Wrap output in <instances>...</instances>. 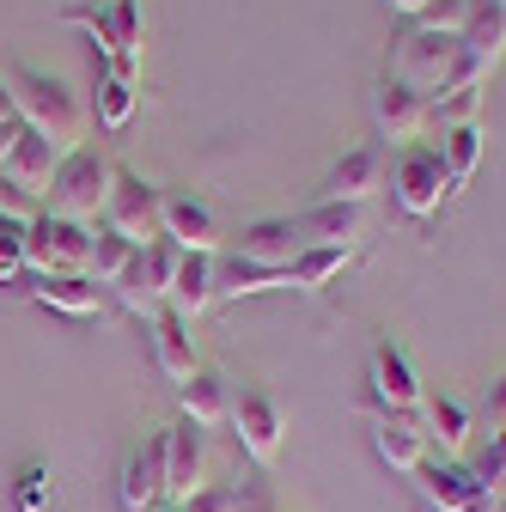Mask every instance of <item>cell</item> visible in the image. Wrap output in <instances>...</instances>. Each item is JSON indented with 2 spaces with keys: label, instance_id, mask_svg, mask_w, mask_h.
Here are the masks:
<instances>
[{
  "label": "cell",
  "instance_id": "obj_1",
  "mask_svg": "<svg viewBox=\"0 0 506 512\" xmlns=\"http://www.w3.org/2000/svg\"><path fill=\"white\" fill-rule=\"evenodd\" d=\"M7 92H13V116L31 128V135H43V141H55V147H80V135H86V104L61 86L55 74H37V68H13L7 74Z\"/></svg>",
  "mask_w": 506,
  "mask_h": 512
},
{
  "label": "cell",
  "instance_id": "obj_2",
  "mask_svg": "<svg viewBox=\"0 0 506 512\" xmlns=\"http://www.w3.org/2000/svg\"><path fill=\"white\" fill-rule=\"evenodd\" d=\"M116 171H122V165H110L104 153H92V147H74L68 159H61V171H55V183H49L43 208H49V214H61V220L98 226V220H104V208H110Z\"/></svg>",
  "mask_w": 506,
  "mask_h": 512
},
{
  "label": "cell",
  "instance_id": "obj_3",
  "mask_svg": "<svg viewBox=\"0 0 506 512\" xmlns=\"http://www.w3.org/2000/svg\"><path fill=\"white\" fill-rule=\"evenodd\" d=\"M458 37H439V31H421V25H409L403 37H397V49H391V80H403L409 92H421L427 104H439L452 92V80H458Z\"/></svg>",
  "mask_w": 506,
  "mask_h": 512
},
{
  "label": "cell",
  "instance_id": "obj_4",
  "mask_svg": "<svg viewBox=\"0 0 506 512\" xmlns=\"http://www.w3.org/2000/svg\"><path fill=\"white\" fill-rule=\"evenodd\" d=\"M86 256H92V226H80V220H61V214L43 208L25 226V269L37 281H49V275H86Z\"/></svg>",
  "mask_w": 506,
  "mask_h": 512
},
{
  "label": "cell",
  "instance_id": "obj_5",
  "mask_svg": "<svg viewBox=\"0 0 506 512\" xmlns=\"http://www.w3.org/2000/svg\"><path fill=\"white\" fill-rule=\"evenodd\" d=\"M391 196L409 220H433L439 202L452 196V177H446V159H439L433 141H415L391 159Z\"/></svg>",
  "mask_w": 506,
  "mask_h": 512
},
{
  "label": "cell",
  "instance_id": "obj_6",
  "mask_svg": "<svg viewBox=\"0 0 506 512\" xmlns=\"http://www.w3.org/2000/svg\"><path fill=\"white\" fill-rule=\"evenodd\" d=\"M458 80L452 92H470V86H488V74L500 68L506 55V0H470V19H464V37H458ZM446 92V98H452Z\"/></svg>",
  "mask_w": 506,
  "mask_h": 512
},
{
  "label": "cell",
  "instance_id": "obj_7",
  "mask_svg": "<svg viewBox=\"0 0 506 512\" xmlns=\"http://www.w3.org/2000/svg\"><path fill=\"white\" fill-rule=\"evenodd\" d=\"M177 263H183V250H177L171 238H159V244L135 250V263L116 275V299L129 305L135 317H159V311L171 305V287H177Z\"/></svg>",
  "mask_w": 506,
  "mask_h": 512
},
{
  "label": "cell",
  "instance_id": "obj_8",
  "mask_svg": "<svg viewBox=\"0 0 506 512\" xmlns=\"http://www.w3.org/2000/svg\"><path fill=\"white\" fill-rule=\"evenodd\" d=\"M98 226H110V232H122L135 250H147V244H159L165 238V196L141 177V171H116V189H110V208H104V220Z\"/></svg>",
  "mask_w": 506,
  "mask_h": 512
},
{
  "label": "cell",
  "instance_id": "obj_9",
  "mask_svg": "<svg viewBox=\"0 0 506 512\" xmlns=\"http://www.w3.org/2000/svg\"><path fill=\"white\" fill-rule=\"evenodd\" d=\"M232 439H238V452L257 464V470H269L275 458H281V433H287V415H281V403L269 397V391H238L232 397Z\"/></svg>",
  "mask_w": 506,
  "mask_h": 512
},
{
  "label": "cell",
  "instance_id": "obj_10",
  "mask_svg": "<svg viewBox=\"0 0 506 512\" xmlns=\"http://www.w3.org/2000/svg\"><path fill=\"white\" fill-rule=\"evenodd\" d=\"M421 372H415V360H409V348H397V342H378V354H372V372H366V403L378 409V415H415L421 409Z\"/></svg>",
  "mask_w": 506,
  "mask_h": 512
},
{
  "label": "cell",
  "instance_id": "obj_11",
  "mask_svg": "<svg viewBox=\"0 0 506 512\" xmlns=\"http://www.w3.org/2000/svg\"><path fill=\"white\" fill-rule=\"evenodd\" d=\"M202 470H208V433L177 415L165 427V506L196 500L202 494Z\"/></svg>",
  "mask_w": 506,
  "mask_h": 512
},
{
  "label": "cell",
  "instance_id": "obj_12",
  "mask_svg": "<svg viewBox=\"0 0 506 512\" xmlns=\"http://www.w3.org/2000/svg\"><path fill=\"white\" fill-rule=\"evenodd\" d=\"M482 500V482L470 476L464 458H427L415 470V506L421 512H470Z\"/></svg>",
  "mask_w": 506,
  "mask_h": 512
},
{
  "label": "cell",
  "instance_id": "obj_13",
  "mask_svg": "<svg viewBox=\"0 0 506 512\" xmlns=\"http://www.w3.org/2000/svg\"><path fill=\"white\" fill-rule=\"evenodd\" d=\"M378 189H385V147L366 141V147H354V153H342V159L330 165V177H324V189H318V202L366 208Z\"/></svg>",
  "mask_w": 506,
  "mask_h": 512
},
{
  "label": "cell",
  "instance_id": "obj_14",
  "mask_svg": "<svg viewBox=\"0 0 506 512\" xmlns=\"http://www.w3.org/2000/svg\"><path fill=\"white\" fill-rule=\"evenodd\" d=\"M372 122H378V135L385 141H397V147H415V135L433 122V104L421 98V92H409L403 80H378V92H372Z\"/></svg>",
  "mask_w": 506,
  "mask_h": 512
},
{
  "label": "cell",
  "instance_id": "obj_15",
  "mask_svg": "<svg viewBox=\"0 0 506 512\" xmlns=\"http://www.w3.org/2000/svg\"><path fill=\"white\" fill-rule=\"evenodd\" d=\"M299 250H305V232H299L293 214L250 220V226L238 232V256H244V263H257V269H281V275H287Z\"/></svg>",
  "mask_w": 506,
  "mask_h": 512
},
{
  "label": "cell",
  "instance_id": "obj_16",
  "mask_svg": "<svg viewBox=\"0 0 506 512\" xmlns=\"http://www.w3.org/2000/svg\"><path fill=\"white\" fill-rule=\"evenodd\" d=\"M147 324H153V360H159V372L183 391V384L202 372V366H196V336H189V317H183L177 305H165L159 317H147Z\"/></svg>",
  "mask_w": 506,
  "mask_h": 512
},
{
  "label": "cell",
  "instance_id": "obj_17",
  "mask_svg": "<svg viewBox=\"0 0 506 512\" xmlns=\"http://www.w3.org/2000/svg\"><path fill=\"white\" fill-rule=\"evenodd\" d=\"M372 452H378V464L415 476L427 464V427H421V415H378L372 421Z\"/></svg>",
  "mask_w": 506,
  "mask_h": 512
},
{
  "label": "cell",
  "instance_id": "obj_18",
  "mask_svg": "<svg viewBox=\"0 0 506 512\" xmlns=\"http://www.w3.org/2000/svg\"><path fill=\"white\" fill-rule=\"evenodd\" d=\"M61 159H68V147H55V141H43V135H31V128H25V141L13 147L7 165H0V177L43 202V196H49V183H55V171H61Z\"/></svg>",
  "mask_w": 506,
  "mask_h": 512
},
{
  "label": "cell",
  "instance_id": "obj_19",
  "mask_svg": "<svg viewBox=\"0 0 506 512\" xmlns=\"http://www.w3.org/2000/svg\"><path fill=\"white\" fill-rule=\"evenodd\" d=\"M122 506L129 512H159L165 506V433H153L141 452L122 464Z\"/></svg>",
  "mask_w": 506,
  "mask_h": 512
},
{
  "label": "cell",
  "instance_id": "obj_20",
  "mask_svg": "<svg viewBox=\"0 0 506 512\" xmlns=\"http://www.w3.org/2000/svg\"><path fill=\"white\" fill-rule=\"evenodd\" d=\"M165 238H171L177 250L214 256V250H220V220H214V208L196 202V196H165Z\"/></svg>",
  "mask_w": 506,
  "mask_h": 512
},
{
  "label": "cell",
  "instance_id": "obj_21",
  "mask_svg": "<svg viewBox=\"0 0 506 512\" xmlns=\"http://www.w3.org/2000/svg\"><path fill=\"white\" fill-rule=\"evenodd\" d=\"M110 25V49H104V68H116L122 80L141 86V0H116L104 13Z\"/></svg>",
  "mask_w": 506,
  "mask_h": 512
},
{
  "label": "cell",
  "instance_id": "obj_22",
  "mask_svg": "<svg viewBox=\"0 0 506 512\" xmlns=\"http://www.w3.org/2000/svg\"><path fill=\"white\" fill-rule=\"evenodd\" d=\"M214 299H220V256L183 250V263H177V287H171V305H177L183 317H202Z\"/></svg>",
  "mask_w": 506,
  "mask_h": 512
},
{
  "label": "cell",
  "instance_id": "obj_23",
  "mask_svg": "<svg viewBox=\"0 0 506 512\" xmlns=\"http://www.w3.org/2000/svg\"><path fill=\"white\" fill-rule=\"evenodd\" d=\"M177 409H183V421H196V427L208 433V427H220V421L232 415V384H226L220 372L202 366V372L177 391Z\"/></svg>",
  "mask_w": 506,
  "mask_h": 512
},
{
  "label": "cell",
  "instance_id": "obj_24",
  "mask_svg": "<svg viewBox=\"0 0 506 512\" xmlns=\"http://www.w3.org/2000/svg\"><path fill=\"white\" fill-rule=\"evenodd\" d=\"M348 263H354L348 244H305V250L293 256V269H287V287H293V293H324Z\"/></svg>",
  "mask_w": 506,
  "mask_h": 512
},
{
  "label": "cell",
  "instance_id": "obj_25",
  "mask_svg": "<svg viewBox=\"0 0 506 512\" xmlns=\"http://www.w3.org/2000/svg\"><path fill=\"white\" fill-rule=\"evenodd\" d=\"M299 232H305V244H348V250H354V238L366 232V208L318 202L311 214H299Z\"/></svg>",
  "mask_w": 506,
  "mask_h": 512
},
{
  "label": "cell",
  "instance_id": "obj_26",
  "mask_svg": "<svg viewBox=\"0 0 506 512\" xmlns=\"http://www.w3.org/2000/svg\"><path fill=\"white\" fill-rule=\"evenodd\" d=\"M482 147H488V128L482 122H452L446 128V141H439V159H446V177H452V196L476 177L482 165Z\"/></svg>",
  "mask_w": 506,
  "mask_h": 512
},
{
  "label": "cell",
  "instance_id": "obj_27",
  "mask_svg": "<svg viewBox=\"0 0 506 512\" xmlns=\"http://www.w3.org/2000/svg\"><path fill=\"white\" fill-rule=\"evenodd\" d=\"M421 427H427V439H439L446 452L458 458L464 445H470V409L458 403V397H421Z\"/></svg>",
  "mask_w": 506,
  "mask_h": 512
},
{
  "label": "cell",
  "instance_id": "obj_28",
  "mask_svg": "<svg viewBox=\"0 0 506 512\" xmlns=\"http://www.w3.org/2000/svg\"><path fill=\"white\" fill-rule=\"evenodd\" d=\"M31 299L61 311V317H98V287L86 275H49V281L31 287Z\"/></svg>",
  "mask_w": 506,
  "mask_h": 512
},
{
  "label": "cell",
  "instance_id": "obj_29",
  "mask_svg": "<svg viewBox=\"0 0 506 512\" xmlns=\"http://www.w3.org/2000/svg\"><path fill=\"white\" fill-rule=\"evenodd\" d=\"M135 104H141V86L98 61V122L110 128V135H122V128L135 122Z\"/></svg>",
  "mask_w": 506,
  "mask_h": 512
},
{
  "label": "cell",
  "instance_id": "obj_30",
  "mask_svg": "<svg viewBox=\"0 0 506 512\" xmlns=\"http://www.w3.org/2000/svg\"><path fill=\"white\" fill-rule=\"evenodd\" d=\"M135 263V244L110 232V226H92V256H86V281L92 287H116V275Z\"/></svg>",
  "mask_w": 506,
  "mask_h": 512
},
{
  "label": "cell",
  "instance_id": "obj_31",
  "mask_svg": "<svg viewBox=\"0 0 506 512\" xmlns=\"http://www.w3.org/2000/svg\"><path fill=\"white\" fill-rule=\"evenodd\" d=\"M287 287L281 269H257V263H244V256H232V263H220V299H244V293H275Z\"/></svg>",
  "mask_w": 506,
  "mask_h": 512
},
{
  "label": "cell",
  "instance_id": "obj_32",
  "mask_svg": "<svg viewBox=\"0 0 506 512\" xmlns=\"http://www.w3.org/2000/svg\"><path fill=\"white\" fill-rule=\"evenodd\" d=\"M470 464V476L482 482V494H506V427H494L488 433V445L476 458H464Z\"/></svg>",
  "mask_w": 506,
  "mask_h": 512
},
{
  "label": "cell",
  "instance_id": "obj_33",
  "mask_svg": "<svg viewBox=\"0 0 506 512\" xmlns=\"http://www.w3.org/2000/svg\"><path fill=\"white\" fill-rule=\"evenodd\" d=\"M464 19H470V0H427L421 19H409V25L439 31V37H464Z\"/></svg>",
  "mask_w": 506,
  "mask_h": 512
},
{
  "label": "cell",
  "instance_id": "obj_34",
  "mask_svg": "<svg viewBox=\"0 0 506 512\" xmlns=\"http://www.w3.org/2000/svg\"><path fill=\"white\" fill-rule=\"evenodd\" d=\"M13 500H19V512H49V500H55V476H49L43 464H25L19 482H13Z\"/></svg>",
  "mask_w": 506,
  "mask_h": 512
},
{
  "label": "cell",
  "instance_id": "obj_35",
  "mask_svg": "<svg viewBox=\"0 0 506 512\" xmlns=\"http://www.w3.org/2000/svg\"><path fill=\"white\" fill-rule=\"evenodd\" d=\"M31 269H25V226H7L0 220V287H13V281H25Z\"/></svg>",
  "mask_w": 506,
  "mask_h": 512
},
{
  "label": "cell",
  "instance_id": "obj_36",
  "mask_svg": "<svg viewBox=\"0 0 506 512\" xmlns=\"http://www.w3.org/2000/svg\"><path fill=\"white\" fill-rule=\"evenodd\" d=\"M43 214V202L37 196H25V189H13L7 177H0V220H7V226H31Z\"/></svg>",
  "mask_w": 506,
  "mask_h": 512
},
{
  "label": "cell",
  "instance_id": "obj_37",
  "mask_svg": "<svg viewBox=\"0 0 506 512\" xmlns=\"http://www.w3.org/2000/svg\"><path fill=\"white\" fill-rule=\"evenodd\" d=\"M177 512H238V488H226V482L208 488V482H202V494H196V500H183Z\"/></svg>",
  "mask_w": 506,
  "mask_h": 512
},
{
  "label": "cell",
  "instance_id": "obj_38",
  "mask_svg": "<svg viewBox=\"0 0 506 512\" xmlns=\"http://www.w3.org/2000/svg\"><path fill=\"white\" fill-rule=\"evenodd\" d=\"M238 512H281V500L263 476H250V482H238Z\"/></svg>",
  "mask_w": 506,
  "mask_h": 512
},
{
  "label": "cell",
  "instance_id": "obj_39",
  "mask_svg": "<svg viewBox=\"0 0 506 512\" xmlns=\"http://www.w3.org/2000/svg\"><path fill=\"white\" fill-rule=\"evenodd\" d=\"M19 141H25V122H19V116H13V122H0V165L13 159V147H19Z\"/></svg>",
  "mask_w": 506,
  "mask_h": 512
},
{
  "label": "cell",
  "instance_id": "obj_40",
  "mask_svg": "<svg viewBox=\"0 0 506 512\" xmlns=\"http://www.w3.org/2000/svg\"><path fill=\"white\" fill-rule=\"evenodd\" d=\"M488 421H494V427H506V378L494 384V397H488Z\"/></svg>",
  "mask_w": 506,
  "mask_h": 512
},
{
  "label": "cell",
  "instance_id": "obj_41",
  "mask_svg": "<svg viewBox=\"0 0 506 512\" xmlns=\"http://www.w3.org/2000/svg\"><path fill=\"white\" fill-rule=\"evenodd\" d=\"M385 7H391V13H403V19H421L427 0H385Z\"/></svg>",
  "mask_w": 506,
  "mask_h": 512
},
{
  "label": "cell",
  "instance_id": "obj_42",
  "mask_svg": "<svg viewBox=\"0 0 506 512\" xmlns=\"http://www.w3.org/2000/svg\"><path fill=\"white\" fill-rule=\"evenodd\" d=\"M0 122H13V92H7V80H0Z\"/></svg>",
  "mask_w": 506,
  "mask_h": 512
},
{
  "label": "cell",
  "instance_id": "obj_43",
  "mask_svg": "<svg viewBox=\"0 0 506 512\" xmlns=\"http://www.w3.org/2000/svg\"><path fill=\"white\" fill-rule=\"evenodd\" d=\"M500 500H506V494H482V500H476L470 512H500Z\"/></svg>",
  "mask_w": 506,
  "mask_h": 512
},
{
  "label": "cell",
  "instance_id": "obj_44",
  "mask_svg": "<svg viewBox=\"0 0 506 512\" xmlns=\"http://www.w3.org/2000/svg\"><path fill=\"white\" fill-rule=\"evenodd\" d=\"M159 512H177V506H159Z\"/></svg>",
  "mask_w": 506,
  "mask_h": 512
},
{
  "label": "cell",
  "instance_id": "obj_45",
  "mask_svg": "<svg viewBox=\"0 0 506 512\" xmlns=\"http://www.w3.org/2000/svg\"><path fill=\"white\" fill-rule=\"evenodd\" d=\"M500 512H506V500H500Z\"/></svg>",
  "mask_w": 506,
  "mask_h": 512
}]
</instances>
